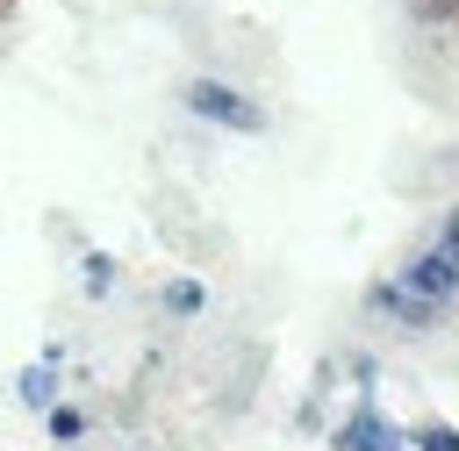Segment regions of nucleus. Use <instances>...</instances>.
Here are the masks:
<instances>
[{
	"instance_id": "1",
	"label": "nucleus",
	"mask_w": 459,
	"mask_h": 451,
	"mask_svg": "<svg viewBox=\"0 0 459 451\" xmlns=\"http://www.w3.org/2000/svg\"><path fill=\"white\" fill-rule=\"evenodd\" d=\"M186 115H201V122H215V129H230V136H265V100L258 93H244V86H230V79H186Z\"/></svg>"
},
{
	"instance_id": "2",
	"label": "nucleus",
	"mask_w": 459,
	"mask_h": 451,
	"mask_svg": "<svg viewBox=\"0 0 459 451\" xmlns=\"http://www.w3.org/2000/svg\"><path fill=\"white\" fill-rule=\"evenodd\" d=\"M402 286H416L423 301L452 308V301H459V258H452V251H445V243L430 236V243H423V251H416V258L402 265Z\"/></svg>"
},
{
	"instance_id": "3",
	"label": "nucleus",
	"mask_w": 459,
	"mask_h": 451,
	"mask_svg": "<svg viewBox=\"0 0 459 451\" xmlns=\"http://www.w3.org/2000/svg\"><path fill=\"white\" fill-rule=\"evenodd\" d=\"M366 308L394 315L402 329H437V322H445V308H437V301H423V294H416V286H402V279H373V286H366Z\"/></svg>"
},
{
	"instance_id": "4",
	"label": "nucleus",
	"mask_w": 459,
	"mask_h": 451,
	"mask_svg": "<svg viewBox=\"0 0 459 451\" xmlns=\"http://www.w3.org/2000/svg\"><path fill=\"white\" fill-rule=\"evenodd\" d=\"M337 451H409V437H402L380 408H359V415L337 430Z\"/></svg>"
},
{
	"instance_id": "5",
	"label": "nucleus",
	"mask_w": 459,
	"mask_h": 451,
	"mask_svg": "<svg viewBox=\"0 0 459 451\" xmlns=\"http://www.w3.org/2000/svg\"><path fill=\"white\" fill-rule=\"evenodd\" d=\"M165 308H172V315H201V308H208V286H201V279H172V286H165Z\"/></svg>"
},
{
	"instance_id": "6",
	"label": "nucleus",
	"mask_w": 459,
	"mask_h": 451,
	"mask_svg": "<svg viewBox=\"0 0 459 451\" xmlns=\"http://www.w3.org/2000/svg\"><path fill=\"white\" fill-rule=\"evenodd\" d=\"M409 444H416V451H459V430H452V422H416Z\"/></svg>"
},
{
	"instance_id": "7",
	"label": "nucleus",
	"mask_w": 459,
	"mask_h": 451,
	"mask_svg": "<svg viewBox=\"0 0 459 451\" xmlns=\"http://www.w3.org/2000/svg\"><path fill=\"white\" fill-rule=\"evenodd\" d=\"M22 401H29V408H50V401H57V379H50V365L22 372Z\"/></svg>"
},
{
	"instance_id": "8",
	"label": "nucleus",
	"mask_w": 459,
	"mask_h": 451,
	"mask_svg": "<svg viewBox=\"0 0 459 451\" xmlns=\"http://www.w3.org/2000/svg\"><path fill=\"white\" fill-rule=\"evenodd\" d=\"M79 430H86V422H79V408H57V401H50V437H57V444H72Z\"/></svg>"
},
{
	"instance_id": "9",
	"label": "nucleus",
	"mask_w": 459,
	"mask_h": 451,
	"mask_svg": "<svg viewBox=\"0 0 459 451\" xmlns=\"http://www.w3.org/2000/svg\"><path fill=\"white\" fill-rule=\"evenodd\" d=\"M402 7H409L416 21H452V14H459V0H402Z\"/></svg>"
},
{
	"instance_id": "10",
	"label": "nucleus",
	"mask_w": 459,
	"mask_h": 451,
	"mask_svg": "<svg viewBox=\"0 0 459 451\" xmlns=\"http://www.w3.org/2000/svg\"><path fill=\"white\" fill-rule=\"evenodd\" d=\"M108 279H115V265H108V258H100V251H93V258H86V294H100V286H108Z\"/></svg>"
},
{
	"instance_id": "11",
	"label": "nucleus",
	"mask_w": 459,
	"mask_h": 451,
	"mask_svg": "<svg viewBox=\"0 0 459 451\" xmlns=\"http://www.w3.org/2000/svg\"><path fill=\"white\" fill-rule=\"evenodd\" d=\"M437 243H445V251H452V258H459V208H452V215H445V222H437Z\"/></svg>"
},
{
	"instance_id": "12",
	"label": "nucleus",
	"mask_w": 459,
	"mask_h": 451,
	"mask_svg": "<svg viewBox=\"0 0 459 451\" xmlns=\"http://www.w3.org/2000/svg\"><path fill=\"white\" fill-rule=\"evenodd\" d=\"M14 7H22V0H0V29H7V21H14Z\"/></svg>"
},
{
	"instance_id": "13",
	"label": "nucleus",
	"mask_w": 459,
	"mask_h": 451,
	"mask_svg": "<svg viewBox=\"0 0 459 451\" xmlns=\"http://www.w3.org/2000/svg\"><path fill=\"white\" fill-rule=\"evenodd\" d=\"M452 29H459V14H452Z\"/></svg>"
}]
</instances>
